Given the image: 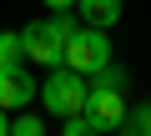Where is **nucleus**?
I'll return each mask as SVG.
<instances>
[{
  "instance_id": "nucleus-15",
  "label": "nucleus",
  "mask_w": 151,
  "mask_h": 136,
  "mask_svg": "<svg viewBox=\"0 0 151 136\" xmlns=\"http://www.w3.org/2000/svg\"><path fill=\"white\" fill-rule=\"evenodd\" d=\"M146 106H151V101H146Z\"/></svg>"
},
{
  "instance_id": "nucleus-13",
  "label": "nucleus",
  "mask_w": 151,
  "mask_h": 136,
  "mask_svg": "<svg viewBox=\"0 0 151 136\" xmlns=\"http://www.w3.org/2000/svg\"><path fill=\"white\" fill-rule=\"evenodd\" d=\"M0 136H10V116H5V106H0Z\"/></svg>"
},
{
  "instance_id": "nucleus-9",
  "label": "nucleus",
  "mask_w": 151,
  "mask_h": 136,
  "mask_svg": "<svg viewBox=\"0 0 151 136\" xmlns=\"http://www.w3.org/2000/svg\"><path fill=\"white\" fill-rule=\"evenodd\" d=\"M10 136H45V126H40V116H15Z\"/></svg>"
},
{
  "instance_id": "nucleus-4",
  "label": "nucleus",
  "mask_w": 151,
  "mask_h": 136,
  "mask_svg": "<svg viewBox=\"0 0 151 136\" xmlns=\"http://www.w3.org/2000/svg\"><path fill=\"white\" fill-rule=\"evenodd\" d=\"M35 96H40V81L25 71V60L0 65V106H5V111H25Z\"/></svg>"
},
{
  "instance_id": "nucleus-8",
  "label": "nucleus",
  "mask_w": 151,
  "mask_h": 136,
  "mask_svg": "<svg viewBox=\"0 0 151 136\" xmlns=\"http://www.w3.org/2000/svg\"><path fill=\"white\" fill-rule=\"evenodd\" d=\"M15 60H25L20 30H0V65H15Z\"/></svg>"
},
{
  "instance_id": "nucleus-2",
  "label": "nucleus",
  "mask_w": 151,
  "mask_h": 136,
  "mask_svg": "<svg viewBox=\"0 0 151 136\" xmlns=\"http://www.w3.org/2000/svg\"><path fill=\"white\" fill-rule=\"evenodd\" d=\"M111 60H116V55H111V35H106L101 25H81V30L70 35V45H65V65L81 71L86 81L101 71V65H111Z\"/></svg>"
},
{
  "instance_id": "nucleus-1",
  "label": "nucleus",
  "mask_w": 151,
  "mask_h": 136,
  "mask_svg": "<svg viewBox=\"0 0 151 136\" xmlns=\"http://www.w3.org/2000/svg\"><path fill=\"white\" fill-rule=\"evenodd\" d=\"M40 106L65 121V116H81L86 111V76L70 71V65H50V76L40 81Z\"/></svg>"
},
{
  "instance_id": "nucleus-14",
  "label": "nucleus",
  "mask_w": 151,
  "mask_h": 136,
  "mask_svg": "<svg viewBox=\"0 0 151 136\" xmlns=\"http://www.w3.org/2000/svg\"><path fill=\"white\" fill-rule=\"evenodd\" d=\"M146 136H151V126H146Z\"/></svg>"
},
{
  "instance_id": "nucleus-6",
  "label": "nucleus",
  "mask_w": 151,
  "mask_h": 136,
  "mask_svg": "<svg viewBox=\"0 0 151 136\" xmlns=\"http://www.w3.org/2000/svg\"><path fill=\"white\" fill-rule=\"evenodd\" d=\"M76 10H81V25L111 30V25L121 20V0H76Z\"/></svg>"
},
{
  "instance_id": "nucleus-11",
  "label": "nucleus",
  "mask_w": 151,
  "mask_h": 136,
  "mask_svg": "<svg viewBox=\"0 0 151 136\" xmlns=\"http://www.w3.org/2000/svg\"><path fill=\"white\" fill-rule=\"evenodd\" d=\"M111 136H146V131H141V126H131V121H126V126H121V131H111Z\"/></svg>"
},
{
  "instance_id": "nucleus-5",
  "label": "nucleus",
  "mask_w": 151,
  "mask_h": 136,
  "mask_svg": "<svg viewBox=\"0 0 151 136\" xmlns=\"http://www.w3.org/2000/svg\"><path fill=\"white\" fill-rule=\"evenodd\" d=\"M20 45H25V60H35V65H65V45L50 35L45 20L25 25V30H20Z\"/></svg>"
},
{
  "instance_id": "nucleus-3",
  "label": "nucleus",
  "mask_w": 151,
  "mask_h": 136,
  "mask_svg": "<svg viewBox=\"0 0 151 136\" xmlns=\"http://www.w3.org/2000/svg\"><path fill=\"white\" fill-rule=\"evenodd\" d=\"M81 116H86L101 136H106V131H121L126 116H131V111H126V91H121V86H106V81H91V86H86V111H81Z\"/></svg>"
},
{
  "instance_id": "nucleus-12",
  "label": "nucleus",
  "mask_w": 151,
  "mask_h": 136,
  "mask_svg": "<svg viewBox=\"0 0 151 136\" xmlns=\"http://www.w3.org/2000/svg\"><path fill=\"white\" fill-rule=\"evenodd\" d=\"M50 10H76V0H45Z\"/></svg>"
},
{
  "instance_id": "nucleus-7",
  "label": "nucleus",
  "mask_w": 151,
  "mask_h": 136,
  "mask_svg": "<svg viewBox=\"0 0 151 136\" xmlns=\"http://www.w3.org/2000/svg\"><path fill=\"white\" fill-rule=\"evenodd\" d=\"M45 25H50V35H55L60 45H70V35L81 30V25H76V15H70V10H50V20H45Z\"/></svg>"
},
{
  "instance_id": "nucleus-10",
  "label": "nucleus",
  "mask_w": 151,
  "mask_h": 136,
  "mask_svg": "<svg viewBox=\"0 0 151 136\" xmlns=\"http://www.w3.org/2000/svg\"><path fill=\"white\" fill-rule=\"evenodd\" d=\"M60 136H101L86 116H65V126H60Z\"/></svg>"
}]
</instances>
